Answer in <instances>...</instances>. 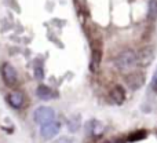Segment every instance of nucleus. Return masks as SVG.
I'll return each mask as SVG.
<instances>
[{"label":"nucleus","instance_id":"9d476101","mask_svg":"<svg viewBox=\"0 0 157 143\" xmlns=\"http://www.w3.org/2000/svg\"><path fill=\"white\" fill-rule=\"evenodd\" d=\"M110 98L114 103L117 105H121L125 99V91L121 85H114L113 88L110 89Z\"/></svg>","mask_w":157,"mask_h":143},{"label":"nucleus","instance_id":"f8f14e48","mask_svg":"<svg viewBox=\"0 0 157 143\" xmlns=\"http://www.w3.org/2000/svg\"><path fill=\"white\" fill-rule=\"evenodd\" d=\"M146 136H147L146 130H138L135 132H131L127 139H128V142H139V141H144Z\"/></svg>","mask_w":157,"mask_h":143},{"label":"nucleus","instance_id":"a211bd4d","mask_svg":"<svg viewBox=\"0 0 157 143\" xmlns=\"http://www.w3.org/2000/svg\"><path fill=\"white\" fill-rule=\"evenodd\" d=\"M55 143H72V141L68 139V138H61V139H58Z\"/></svg>","mask_w":157,"mask_h":143},{"label":"nucleus","instance_id":"dca6fc26","mask_svg":"<svg viewBox=\"0 0 157 143\" xmlns=\"http://www.w3.org/2000/svg\"><path fill=\"white\" fill-rule=\"evenodd\" d=\"M152 87H153V89H155V91L157 92V69H156V72H155V76H153Z\"/></svg>","mask_w":157,"mask_h":143},{"label":"nucleus","instance_id":"9b49d317","mask_svg":"<svg viewBox=\"0 0 157 143\" xmlns=\"http://www.w3.org/2000/svg\"><path fill=\"white\" fill-rule=\"evenodd\" d=\"M36 94H37V96L40 98V99H43V100H50V99H52V98L55 96L54 91H52L51 88H48V87H46V85L39 87L37 91H36Z\"/></svg>","mask_w":157,"mask_h":143},{"label":"nucleus","instance_id":"4468645a","mask_svg":"<svg viewBox=\"0 0 157 143\" xmlns=\"http://www.w3.org/2000/svg\"><path fill=\"white\" fill-rule=\"evenodd\" d=\"M68 127H69V131H72V132H76L78 128H80V119H78L77 116L71 117V120L68 121Z\"/></svg>","mask_w":157,"mask_h":143},{"label":"nucleus","instance_id":"6e6552de","mask_svg":"<svg viewBox=\"0 0 157 143\" xmlns=\"http://www.w3.org/2000/svg\"><path fill=\"white\" fill-rule=\"evenodd\" d=\"M2 76L7 85H15L17 84L18 76H17L15 69H14L10 63H4V65L2 66Z\"/></svg>","mask_w":157,"mask_h":143},{"label":"nucleus","instance_id":"423d86ee","mask_svg":"<svg viewBox=\"0 0 157 143\" xmlns=\"http://www.w3.org/2000/svg\"><path fill=\"white\" fill-rule=\"evenodd\" d=\"M55 113L52 109L50 107H39L35 111V121L39 124H46V122L54 120Z\"/></svg>","mask_w":157,"mask_h":143},{"label":"nucleus","instance_id":"7ed1b4c3","mask_svg":"<svg viewBox=\"0 0 157 143\" xmlns=\"http://www.w3.org/2000/svg\"><path fill=\"white\" fill-rule=\"evenodd\" d=\"M101 61H102V44H101L99 40L94 41L92 43V52H91V65H90V69L92 72L98 70L101 65Z\"/></svg>","mask_w":157,"mask_h":143},{"label":"nucleus","instance_id":"f3484780","mask_svg":"<svg viewBox=\"0 0 157 143\" xmlns=\"http://www.w3.org/2000/svg\"><path fill=\"white\" fill-rule=\"evenodd\" d=\"M124 139H109V141H105L103 143H124Z\"/></svg>","mask_w":157,"mask_h":143},{"label":"nucleus","instance_id":"ddd939ff","mask_svg":"<svg viewBox=\"0 0 157 143\" xmlns=\"http://www.w3.org/2000/svg\"><path fill=\"white\" fill-rule=\"evenodd\" d=\"M147 17L152 21L157 19V0H149V4H147Z\"/></svg>","mask_w":157,"mask_h":143},{"label":"nucleus","instance_id":"1a4fd4ad","mask_svg":"<svg viewBox=\"0 0 157 143\" xmlns=\"http://www.w3.org/2000/svg\"><path fill=\"white\" fill-rule=\"evenodd\" d=\"M7 102L10 103L11 107L14 109H21L24 106V102H25V98H24V94L19 91H14L11 94H8L7 96Z\"/></svg>","mask_w":157,"mask_h":143},{"label":"nucleus","instance_id":"0eeeda50","mask_svg":"<svg viewBox=\"0 0 157 143\" xmlns=\"http://www.w3.org/2000/svg\"><path fill=\"white\" fill-rule=\"evenodd\" d=\"M86 131H87V134H88L90 136H94V138H99V136L103 134V131H105V127H103V124H102L101 121H98V120L92 119V120H90V121H87V124H86Z\"/></svg>","mask_w":157,"mask_h":143},{"label":"nucleus","instance_id":"f257e3e1","mask_svg":"<svg viewBox=\"0 0 157 143\" xmlns=\"http://www.w3.org/2000/svg\"><path fill=\"white\" fill-rule=\"evenodd\" d=\"M114 65L121 72H125V70H128V69H131L132 66L136 65V52L132 51V50H125V51H123L121 54L116 58Z\"/></svg>","mask_w":157,"mask_h":143},{"label":"nucleus","instance_id":"20e7f679","mask_svg":"<svg viewBox=\"0 0 157 143\" xmlns=\"http://www.w3.org/2000/svg\"><path fill=\"white\" fill-rule=\"evenodd\" d=\"M125 83L131 89H139L145 84V76L141 72H132L125 76Z\"/></svg>","mask_w":157,"mask_h":143},{"label":"nucleus","instance_id":"2eb2a0df","mask_svg":"<svg viewBox=\"0 0 157 143\" xmlns=\"http://www.w3.org/2000/svg\"><path fill=\"white\" fill-rule=\"evenodd\" d=\"M35 76H36V78H39V80H41V78L44 77L43 65H41V63H39V61H37V63L35 65Z\"/></svg>","mask_w":157,"mask_h":143},{"label":"nucleus","instance_id":"39448f33","mask_svg":"<svg viewBox=\"0 0 157 143\" xmlns=\"http://www.w3.org/2000/svg\"><path fill=\"white\" fill-rule=\"evenodd\" d=\"M59 130H61L59 122L55 121V120H51V121L46 122V124H41L40 132L46 139H51V138H54L58 132H59Z\"/></svg>","mask_w":157,"mask_h":143},{"label":"nucleus","instance_id":"f03ea898","mask_svg":"<svg viewBox=\"0 0 157 143\" xmlns=\"http://www.w3.org/2000/svg\"><path fill=\"white\" fill-rule=\"evenodd\" d=\"M155 59V48L153 47H145L141 51L136 52V65L149 66Z\"/></svg>","mask_w":157,"mask_h":143}]
</instances>
